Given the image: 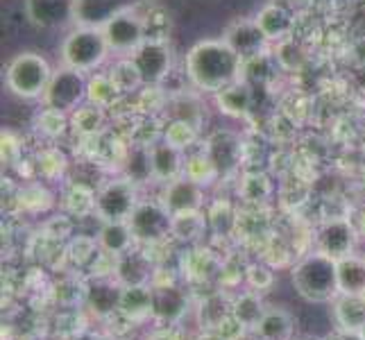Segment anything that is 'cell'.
Listing matches in <instances>:
<instances>
[{
	"label": "cell",
	"mask_w": 365,
	"mask_h": 340,
	"mask_svg": "<svg viewBox=\"0 0 365 340\" xmlns=\"http://www.w3.org/2000/svg\"><path fill=\"white\" fill-rule=\"evenodd\" d=\"M207 230V220L202 218L200 211H186V213H175L170 222V236L180 238V241H197L202 232Z\"/></svg>",
	"instance_id": "obj_33"
},
{
	"label": "cell",
	"mask_w": 365,
	"mask_h": 340,
	"mask_svg": "<svg viewBox=\"0 0 365 340\" xmlns=\"http://www.w3.org/2000/svg\"><path fill=\"white\" fill-rule=\"evenodd\" d=\"M263 313H266V306H263V302L259 297V291L257 293H243L232 304V316H234L236 324L247 326V329H255Z\"/></svg>",
	"instance_id": "obj_32"
},
{
	"label": "cell",
	"mask_w": 365,
	"mask_h": 340,
	"mask_svg": "<svg viewBox=\"0 0 365 340\" xmlns=\"http://www.w3.org/2000/svg\"><path fill=\"white\" fill-rule=\"evenodd\" d=\"M361 336H363V340H365V324H363V329H361Z\"/></svg>",
	"instance_id": "obj_47"
},
{
	"label": "cell",
	"mask_w": 365,
	"mask_h": 340,
	"mask_svg": "<svg viewBox=\"0 0 365 340\" xmlns=\"http://www.w3.org/2000/svg\"><path fill=\"white\" fill-rule=\"evenodd\" d=\"M128 222L138 243H157L170 236L173 216L161 202H138Z\"/></svg>",
	"instance_id": "obj_9"
},
{
	"label": "cell",
	"mask_w": 365,
	"mask_h": 340,
	"mask_svg": "<svg viewBox=\"0 0 365 340\" xmlns=\"http://www.w3.org/2000/svg\"><path fill=\"white\" fill-rule=\"evenodd\" d=\"M53 66L39 53H21L7 64L5 84L7 89L23 100H39L43 98L50 80H53Z\"/></svg>",
	"instance_id": "obj_4"
},
{
	"label": "cell",
	"mask_w": 365,
	"mask_h": 340,
	"mask_svg": "<svg viewBox=\"0 0 365 340\" xmlns=\"http://www.w3.org/2000/svg\"><path fill=\"white\" fill-rule=\"evenodd\" d=\"M359 241V230L351 220L345 218H331L322 222V227L316 234V245L318 252L331 257V259H343L354 252V245Z\"/></svg>",
	"instance_id": "obj_10"
},
{
	"label": "cell",
	"mask_w": 365,
	"mask_h": 340,
	"mask_svg": "<svg viewBox=\"0 0 365 340\" xmlns=\"http://www.w3.org/2000/svg\"><path fill=\"white\" fill-rule=\"evenodd\" d=\"M334 316L338 326L361 331L365 324V295L338 293L334 299Z\"/></svg>",
	"instance_id": "obj_22"
},
{
	"label": "cell",
	"mask_w": 365,
	"mask_h": 340,
	"mask_svg": "<svg viewBox=\"0 0 365 340\" xmlns=\"http://www.w3.org/2000/svg\"><path fill=\"white\" fill-rule=\"evenodd\" d=\"M28 19L43 30L75 23V0H25Z\"/></svg>",
	"instance_id": "obj_13"
},
{
	"label": "cell",
	"mask_w": 365,
	"mask_h": 340,
	"mask_svg": "<svg viewBox=\"0 0 365 340\" xmlns=\"http://www.w3.org/2000/svg\"><path fill=\"white\" fill-rule=\"evenodd\" d=\"M118 311H123L125 316L132 320H141L145 316H153V288L150 286L123 288Z\"/></svg>",
	"instance_id": "obj_27"
},
{
	"label": "cell",
	"mask_w": 365,
	"mask_h": 340,
	"mask_svg": "<svg viewBox=\"0 0 365 340\" xmlns=\"http://www.w3.org/2000/svg\"><path fill=\"white\" fill-rule=\"evenodd\" d=\"M86 84H89L86 73L61 66L53 73V80H50L41 103L43 107L73 113L80 105L86 103Z\"/></svg>",
	"instance_id": "obj_5"
},
{
	"label": "cell",
	"mask_w": 365,
	"mask_h": 340,
	"mask_svg": "<svg viewBox=\"0 0 365 340\" xmlns=\"http://www.w3.org/2000/svg\"><path fill=\"white\" fill-rule=\"evenodd\" d=\"M150 161H153L155 180L161 184H168L184 175L186 155H184V150L166 143L163 138H157V141L150 145Z\"/></svg>",
	"instance_id": "obj_14"
},
{
	"label": "cell",
	"mask_w": 365,
	"mask_h": 340,
	"mask_svg": "<svg viewBox=\"0 0 365 340\" xmlns=\"http://www.w3.org/2000/svg\"><path fill=\"white\" fill-rule=\"evenodd\" d=\"M59 55H61V64L68 68L82 73H96L111 55V48L100 28L78 25V28L64 36Z\"/></svg>",
	"instance_id": "obj_3"
},
{
	"label": "cell",
	"mask_w": 365,
	"mask_h": 340,
	"mask_svg": "<svg viewBox=\"0 0 365 340\" xmlns=\"http://www.w3.org/2000/svg\"><path fill=\"white\" fill-rule=\"evenodd\" d=\"M243 68V57L225 39L197 41L186 55V78L202 93H218L238 82Z\"/></svg>",
	"instance_id": "obj_1"
},
{
	"label": "cell",
	"mask_w": 365,
	"mask_h": 340,
	"mask_svg": "<svg viewBox=\"0 0 365 340\" xmlns=\"http://www.w3.org/2000/svg\"><path fill=\"white\" fill-rule=\"evenodd\" d=\"M356 230H359V234L365 238V207H363V211L359 213V222H356Z\"/></svg>",
	"instance_id": "obj_43"
},
{
	"label": "cell",
	"mask_w": 365,
	"mask_h": 340,
	"mask_svg": "<svg viewBox=\"0 0 365 340\" xmlns=\"http://www.w3.org/2000/svg\"><path fill=\"white\" fill-rule=\"evenodd\" d=\"M98 245L103 252L111 257H120L125 252H130L134 245V234L128 220H114V222H103L98 232Z\"/></svg>",
	"instance_id": "obj_20"
},
{
	"label": "cell",
	"mask_w": 365,
	"mask_h": 340,
	"mask_svg": "<svg viewBox=\"0 0 365 340\" xmlns=\"http://www.w3.org/2000/svg\"><path fill=\"white\" fill-rule=\"evenodd\" d=\"M338 270V291L349 295H365V257L347 254L336 261Z\"/></svg>",
	"instance_id": "obj_21"
},
{
	"label": "cell",
	"mask_w": 365,
	"mask_h": 340,
	"mask_svg": "<svg viewBox=\"0 0 365 340\" xmlns=\"http://www.w3.org/2000/svg\"><path fill=\"white\" fill-rule=\"evenodd\" d=\"M291 282L295 293L311 302V304H324L334 302L338 291V270L336 259L322 254V252H311L302 259L291 272Z\"/></svg>",
	"instance_id": "obj_2"
},
{
	"label": "cell",
	"mask_w": 365,
	"mask_h": 340,
	"mask_svg": "<svg viewBox=\"0 0 365 340\" xmlns=\"http://www.w3.org/2000/svg\"><path fill=\"white\" fill-rule=\"evenodd\" d=\"M136 205V184L128 177L111 180L105 186H100V191L96 193V216L103 222L130 220Z\"/></svg>",
	"instance_id": "obj_6"
},
{
	"label": "cell",
	"mask_w": 365,
	"mask_h": 340,
	"mask_svg": "<svg viewBox=\"0 0 365 340\" xmlns=\"http://www.w3.org/2000/svg\"><path fill=\"white\" fill-rule=\"evenodd\" d=\"M255 331L261 340H288L293 334V318L284 309H266Z\"/></svg>",
	"instance_id": "obj_25"
},
{
	"label": "cell",
	"mask_w": 365,
	"mask_h": 340,
	"mask_svg": "<svg viewBox=\"0 0 365 340\" xmlns=\"http://www.w3.org/2000/svg\"><path fill=\"white\" fill-rule=\"evenodd\" d=\"M100 30H103L105 39H107V43L111 48V53H116L120 57L132 55L134 50L148 39V36H145V23L132 7L123 9L120 14H116L105 25V28H100Z\"/></svg>",
	"instance_id": "obj_7"
},
{
	"label": "cell",
	"mask_w": 365,
	"mask_h": 340,
	"mask_svg": "<svg viewBox=\"0 0 365 340\" xmlns=\"http://www.w3.org/2000/svg\"><path fill=\"white\" fill-rule=\"evenodd\" d=\"M257 25L261 28V32L268 36V41H284L288 34L293 30V16L284 5L279 3H270L263 7L259 14L255 16Z\"/></svg>",
	"instance_id": "obj_18"
},
{
	"label": "cell",
	"mask_w": 365,
	"mask_h": 340,
	"mask_svg": "<svg viewBox=\"0 0 365 340\" xmlns=\"http://www.w3.org/2000/svg\"><path fill=\"white\" fill-rule=\"evenodd\" d=\"M166 116L168 120H186L195 128H202L205 111L195 96H175L166 103Z\"/></svg>",
	"instance_id": "obj_31"
},
{
	"label": "cell",
	"mask_w": 365,
	"mask_h": 340,
	"mask_svg": "<svg viewBox=\"0 0 365 340\" xmlns=\"http://www.w3.org/2000/svg\"><path fill=\"white\" fill-rule=\"evenodd\" d=\"M132 0H75V23L84 28H105V25L130 9Z\"/></svg>",
	"instance_id": "obj_15"
},
{
	"label": "cell",
	"mask_w": 365,
	"mask_h": 340,
	"mask_svg": "<svg viewBox=\"0 0 365 340\" xmlns=\"http://www.w3.org/2000/svg\"><path fill=\"white\" fill-rule=\"evenodd\" d=\"M107 125V109L84 103L71 113V130L80 136H98Z\"/></svg>",
	"instance_id": "obj_24"
},
{
	"label": "cell",
	"mask_w": 365,
	"mask_h": 340,
	"mask_svg": "<svg viewBox=\"0 0 365 340\" xmlns=\"http://www.w3.org/2000/svg\"><path fill=\"white\" fill-rule=\"evenodd\" d=\"M213 96H216V103H218L220 111L227 113V116L241 118V116H245V113L250 111V103H252L250 89H247L245 84H241V80L230 84V86H225L222 91L213 93Z\"/></svg>",
	"instance_id": "obj_28"
},
{
	"label": "cell",
	"mask_w": 365,
	"mask_h": 340,
	"mask_svg": "<svg viewBox=\"0 0 365 340\" xmlns=\"http://www.w3.org/2000/svg\"><path fill=\"white\" fill-rule=\"evenodd\" d=\"M19 155L21 148H19V141L16 136L11 132H3V161H11V155Z\"/></svg>",
	"instance_id": "obj_41"
},
{
	"label": "cell",
	"mask_w": 365,
	"mask_h": 340,
	"mask_svg": "<svg viewBox=\"0 0 365 340\" xmlns=\"http://www.w3.org/2000/svg\"><path fill=\"white\" fill-rule=\"evenodd\" d=\"M184 175L188 180L197 182L200 186H209L213 180H218L220 175L216 170V166H213V161L209 159V155L205 153H191L186 155V163H184Z\"/></svg>",
	"instance_id": "obj_35"
},
{
	"label": "cell",
	"mask_w": 365,
	"mask_h": 340,
	"mask_svg": "<svg viewBox=\"0 0 365 340\" xmlns=\"http://www.w3.org/2000/svg\"><path fill=\"white\" fill-rule=\"evenodd\" d=\"M98 238H86V236H78L73 238L71 245H68V252H71V259L78 263V266H89V263H93L100 254H98Z\"/></svg>",
	"instance_id": "obj_39"
},
{
	"label": "cell",
	"mask_w": 365,
	"mask_h": 340,
	"mask_svg": "<svg viewBox=\"0 0 365 340\" xmlns=\"http://www.w3.org/2000/svg\"><path fill=\"white\" fill-rule=\"evenodd\" d=\"M186 295L175 286L153 288V316L163 322H178L186 311Z\"/></svg>",
	"instance_id": "obj_19"
},
{
	"label": "cell",
	"mask_w": 365,
	"mask_h": 340,
	"mask_svg": "<svg viewBox=\"0 0 365 340\" xmlns=\"http://www.w3.org/2000/svg\"><path fill=\"white\" fill-rule=\"evenodd\" d=\"M120 293L123 286L118 282H107V279H98L96 284L89 286V306L98 313V316H109L120 309Z\"/></svg>",
	"instance_id": "obj_23"
},
{
	"label": "cell",
	"mask_w": 365,
	"mask_h": 340,
	"mask_svg": "<svg viewBox=\"0 0 365 340\" xmlns=\"http://www.w3.org/2000/svg\"><path fill=\"white\" fill-rule=\"evenodd\" d=\"M75 340H105L103 336H98V334H91V331H86V334H80Z\"/></svg>",
	"instance_id": "obj_44"
},
{
	"label": "cell",
	"mask_w": 365,
	"mask_h": 340,
	"mask_svg": "<svg viewBox=\"0 0 365 340\" xmlns=\"http://www.w3.org/2000/svg\"><path fill=\"white\" fill-rule=\"evenodd\" d=\"M116 282L123 288H138V286H148L153 279V261L145 257L141 249H130L116 259Z\"/></svg>",
	"instance_id": "obj_16"
},
{
	"label": "cell",
	"mask_w": 365,
	"mask_h": 340,
	"mask_svg": "<svg viewBox=\"0 0 365 340\" xmlns=\"http://www.w3.org/2000/svg\"><path fill=\"white\" fill-rule=\"evenodd\" d=\"M161 205L168 209L170 216L186 211H200L205 205V186H200L197 182L182 175V177L163 184Z\"/></svg>",
	"instance_id": "obj_12"
},
{
	"label": "cell",
	"mask_w": 365,
	"mask_h": 340,
	"mask_svg": "<svg viewBox=\"0 0 365 340\" xmlns=\"http://www.w3.org/2000/svg\"><path fill=\"white\" fill-rule=\"evenodd\" d=\"M205 153L209 155L218 175L222 177V175H227L236 168L238 157H241V143H238V138L232 132H216L207 141Z\"/></svg>",
	"instance_id": "obj_17"
},
{
	"label": "cell",
	"mask_w": 365,
	"mask_h": 340,
	"mask_svg": "<svg viewBox=\"0 0 365 340\" xmlns=\"http://www.w3.org/2000/svg\"><path fill=\"white\" fill-rule=\"evenodd\" d=\"M125 177L132 180L136 186L155 180L153 161H150V145H134L125 157Z\"/></svg>",
	"instance_id": "obj_30"
},
{
	"label": "cell",
	"mask_w": 365,
	"mask_h": 340,
	"mask_svg": "<svg viewBox=\"0 0 365 340\" xmlns=\"http://www.w3.org/2000/svg\"><path fill=\"white\" fill-rule=\"evenodd\" d=\"M200 340H222V338H218V336H211V334H209V336H202Z\"/></svg>",
	"instance_id": "obj_46"
},
{
	"label": "cell",
	"mask_w": 365,
	"mask_h": 340,
	"mask_svg": "<svg viewBox=\"0 0 365 340\" xmlns=\"http://www.w3.org/2000/svg\"><path fill=\"white\" fill-rule=\"evenodd\" d=\"M222 39L227 41L236 50V53L243 57V61L266 55V50L270 46L268 36L261 32V28L257 25L255 19H238V21H234L230 28L225 30Z\"/></svg>",
	"instance_id": "obj_11"
},
{
	"label": "cell",
	"mask_w": 365,
	"mask_h": 340,
	"mask_svg": "<svg viewBox=\"0 0 365 340\" xmlns=\"http://www.w3.org/2000/svg\"><path fill=\"white\" fill-rule=\"evenodd\" d=\"M66 163L68 161L59 148H46L39 153V157H36V170H39V175H43L46 180H57L64 175Z\"/></svg>",
	"instance_id": "obj_37"
},
{
	"label": "cell",
	"mask_w": 365,
	"mask_h": 340,
	"mask_svg": "<svg viewBox=\"0 0 365 340\" xmlns=\"http://www.w3.org/2000/svg\"><path fill=\"white\" fill-rule=\"evenodd\" d=\"M130 57L136 64L138 73H141V80L145 86H159L170 75L173 55L166 41L145 39Z\"/></svg>",
	"instance_id": "obj_8"
},
{
	"label": "cell",
	"mask_w": 365,
	"mask_h": 340,
	"mask_svg": "<svg viewBox=\"0 0 365 340\" xmlns=\"http://www.w3.org/2000/svg\"><path fill=\"white\" fill-rule=\"evenodd\" d=\"M161 138L166 143L180 148L186 153L188 148H193L197 143L200 128H195V125L186 123V120H168L166 125H163V130H161Z\"/></svg>",
	"instance_id": "obj_34"
},
{
	"label": "cell",
	"mask_w": 365,
	"mask_h": 340,
	"mask_svg": "<svg viewBox=\"0 0 365 340\" xmlns=\"http://www.w3.org/2000/svg\"><path fill=\"white\" fill-rule=\"evenodd\" d=\"M150 340H178L173 334H168V331H159V334H155Z\"/></svg>",
	"instance_id": "obj_45"
},
{
	"label": "cell",
	"mask_w": 365,
	"mask_h": 340,
	"mask_svg": "<svg viewBox=\"0 0 365 340\" xmlns=\"http://www.w3.org/2000/svg\"><path fill=\"white\" fill-rule=\"evenodd\" d=\"M118 98H120V91L116 89V84L111 82L109 73L89 75V84H86V103L109 109L116 105Z\"/></svg>",
	"instance_id": "obj_29"
},
{
	"label": "cell",
	"mask_w": 365,
	"mask_h": 340,
	"mask_svg": "<svg viewBox=\"0 0 365 340\" xmlns=\"http://www.w3.org/2000/svg\"><path fill=\"white\" fill-rule=\"evenodd\" d=\"M109 78L111 82L116 84V89L120 91V96H130L138 89H143V80H141V73H138L136 64L132 61L130 55H125L120 59H116L114 64L109 66Z\"/></svg>",
	"instance_id": "obj_26"
},
{
	"label": "cell",
	"mask_w": 365,
	"mask_h": 340,
	"mask_svg": "<svg viewBox=\"0 0 365 340\" xmlns=\"http://www.w3.org/2000/svg\"><path fill=\"white\" fill-rule=\"evenodd\" d=\"M66 207L75 216H86V213L96 211V193L89 186H82V184L73 186L66 193Z\"/></svg>",
	"instance_id": "obj_38"
},
{
	"label": "cell",
	"mask_w": 365,
	"mask_h": 340,
	"mask_svg": "<svg viewBox=\"0 0 365 340\" xmlns=\"http://www.w3.org/2000/svg\"><path fill=\"white\" fill-rule=\"evenodd\" d=\"M324 340H363V336H361V331H351V329L338 326V329H334Z\"/></svg>",
	"instance_id": "obj_42"
},
{
	"label": "cell",
	"mask_w": 365,
	"mask_h": 340,
	"mask_svg": "<svg viewBox=\"0 0 365 340\" xmlns=\"http://www.w3.org/2000/svg\"><path fill=\"white\" fill-rule=\"evenodd\" d=\"M71 128V113L53 107H43L36 116V130L48 138H57Z\"/></svg>",
	"instance_id": "obj_36"
},
{
	"label": "cell",
	"mask_w": 365,
	"mask_h": 340,
	"mask_svg": "<svg viewBox=\"0 0 365 340\" xmlns=\"http://www.w3.org/2000/svg\"><path fill=\"white\" fill-rule=\"evenodd\" d=\"M247 279L250 284L255 286V288H268L272 284V272L268 268H263V266H252L250 272H247Z\"/></svg>",
	"instance_id": "obj_40"
}]
</instances>
